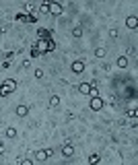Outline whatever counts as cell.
<instances>
[{"label": "cell", "mask_w": 138, "mask_h": 165, "mask_svg": "<svg viewBox=\"0 0 138 165\" xmlns=\"http://www.w3.org/2000/svg\"><path fill=\"white\" fill-rule=\"evenodd\" d=\"M62 4H58V2H49V15H54V17H60L62 15Z\"/></svg>", "instance_id": "obj_1"}, {"label": "cell", "mask_w": 138, "mask_h": 165, "mask_svg": "<svg viewBox=\"0 0 138 165\" xmlns=\"http://www.w3.org/2000/svg\"><path fill=\"white\" fill-rule=\"evenodd\" d=\"M91 110L93 111L103 110V99H101V97H91Z\"/></svg>", "instance_id": "obj_2"}, {"label": "cell", "mask_w": 138, "mask_h": 165, "mask_svg": "<svg viewBox=\"0 0 138 165\" xmlns=\"http://www.w3.org/2000/svg\"><path fill=\"white\" fill-rule=\"evenodd\" d=\"M70 68H72V72H76V75H80V72L84 70V62H83V60H74Z\"/></svg>", "instance_id": "obj_3"}, {"label": "cell", "mask_w": 138, "mask_h": 165, "mask_svg": "<svg viewBox=\"0 0 138 165\" xmlns=\"http://www.w3.org/2000/svg\"><path fill=\"white\" fill-rule=\"evenodd\" d=\"M35 50L39 52V54H45V52H48V41L37 39V44H35Z\"/></svg>", "instance_id": "obj_4"}, {"label": "cell", "mask_w": 138, "mask_h": 165, "mask_svg": "<svg viewBox=\"0 0 138 165\" xmlns=\"http://www.w3.org/2000/svg\"><path fill=\"white\" fill-rule=\"evenodd\" d=\"M37 35H39V39H43V41H49V39H52V33H49L48 29H43V27L37 31Z\"/></svg>", "instance_id": "obj_5"}, {"label": "cell", "mask_w": 138, "mask_h": 165, "mask_svg": "<svg viewBox=\"0 0 138 165\" xmlns=\"http://www.w3.org/2000/svg\"><path fill=\"white\" fill-rule=\"evenodd\" d=\"M79 91L83 93V95H89V93H91V83H80V85H79Z\"/></svg>", "instance_id": "obj_6"}, {"label": "cell", "mask_w": 138, "mask_h": 165, "mask_svg": "<svg viewBox=\"0 0 138 165\" xmlns=\"http://www.w3.org/2000/svg\"><path fill=\"white\" fill-rule=\"evenodd\" d=\"M62 155H64V157H72L74 155L72 145H64V147H62Z\"/></svg>", "instance_id": "obj_7"}, {"label": "cell", "mask_w": 138, "mask_h": 165, "mask_svg": "<svg viewBox=\"0 0 138 165\" xmlns=\"http://www.w3.org/2000/svg\"><path fill=\"white\" fill-rule=\"evenodd\" d=\"M27 114H29V107H27V105H19V107H17V116H19V118H25Z\"/></svg>", "instance_id": "obj_8"}, {"label": "cell", "mask_w": 138, "mask_h": 165, "mask_svg": "<svg viewBox=\"0 0 138 165\" xmlns=\"http://www.w3.org/2000/svg\"><path fill=\"white\" fill-rule=\"evenodd\" d=\"M2 85L8 87L10 91H15V89H17V80H15V79H6V80H2Z\"/></svg>", "instance_id": "obj_9"}, {"label": "cell", "mask_w": 138, "mask_h": 165, "mask_svg": "<svg viewBox=\"0 0 138 165\" xmlns=\"http://www.w3.org/2000/svg\"><path fill=\"white\" fill-rule=\"evenodd\" d=\"M118 68H128V56H120L118 58Z\"/></svg>", "instance_id": "obj_10"}, {"label": "cell", "mask_w": 138, "mask_h": 165, "mask_svg": "<svg viewBox=\"0 0 138 165\" xmlns=\"http://www.w3.org/2000/svg\"><path fill=\"white\" fill-rule=\"evenodd\" d=\"M136 25H138L136 17H128V19H126V27H128V29H134Z\"/></svg>", "instance_id": "obj_11"}, {"label": "cell", "mask_w": 138, "mask_h": 165, "mask_svg": "<svg viewBox=\"0 0 138 165\" xmlns=\"http://www.w3.org/2000/svg\"><path fill=\"white\" fill-rule=\"evenodd\" d=\"M58 105H60V97L52 95V97H49V107H58Z\"/></svg>", "instance_id": "obj_12"}, {"label": "cell", "mask_w": 138, "mask_h": 165, "mask_svg": "<svg viewBox=\"0 0 138 165\" xmlns=\"http://www.w3.org/2000/svg\"><path fill=\"white\" fill-rule=\"evenodd\" d=\"M35 157H37L39 161H45V159H48V153H45V149H41V151H37V153H35Z\"/></svg>", "instance_id": "obj_13"}, {"label": "cell", "mask_w": 138, "mask_h": 165, "mask_svg": "<svg viewBox=\"0 0 138 165\" xmlns=\"http://www.w3.org/2000/svg\"><path fill=\"white\" fill-rule=\"evenodd\" d=\"M13 91L8 89V87H4V85H0V97H6V95H10Z\"/></svg>", "instance_id": "obj_14"}, {"label": "cell", "mask_w": 138, "mask_h": 165, "mask_svg": "<svg viewBox=\"0 0 138 165\" xmlns=\"http://www.w3.org/2000/svg\"><path fill=\"white\" fill-rule=\"evenodd\" d=\"M80 35H83V27H74V29H72V37H76V39H79Z\"/></svg>", "instance_id": "obj_15"}, {"label": "cell", "mask_w": 138, "mask_h": 165, "mask_svg": "<svg viewBox=\"0 0 138 165\" xmlns=\"http://www.w3.org/2000/svg\"><path fill=\"white\" fill-rule=\"evenodd\" d=\"M99 161H101V157H99V155H91V157H89V163H91V165H97Z\"/></svg>", "instance_id": "obj_16"}, {"label": "cell", "mask_w": 138, "mask_h": 165, "mask_svg": "<svg viewBox=\"0 0 138 165\" xmlns=\"http://www.w3.org/2000/svg\"><path fill=\"white\" fill-rule=\"evenodd\" d=\"M39 10H41V13H49V2H41Z\"/></svg>", "instance_id": "obj_17"}, {"label": "cell", "mask_w": 138, "mask_h": 165, "mask_svg": "<svg viewBox=\"0 0 138 165\" xmlns=\"http://www.w3.org/2000/svg\"><path fill=\"white\" fill-rule=\"evenodd\" d=\"M6 136H8V138H15L17 130H15V128H6Z\"/></svg>", "instance_id": "obj_18"}, {"label": "cell", "mask_w": 138, "mask_h": 165, "mask_svg": "<svg viewBox=\"0 0 138 165\" xmlns=\"http://www.w3.org/2000/svg\"><path fill=\"white\" fill-rule=\"evenodd\" d=\"M105 54H107V52H105L103 48H99V50H95V56H97V58H103Z\"/></svg>", "instance_id": "obj_19"}, {"label": "cell", "mask_w": 138, "mask_h": 165, "mask_svg": "<svg viewBox=\"0 0 138 165\" xmlns=\"http://www.w3.org/2000/svg\"><path fill=\"white\" fill-rule=\"evenodd\" d=\"M15 19H17V21H23V23H27V15H25V13H19Z\"/></svg>", "instance_id": "obj_20"}, {"label": "cell", "mask_w": 138, "mask_h": 165, "mask_svg": "<svg viewBox=\"0 0 138 165\" xmlns=\"http://www.w3.org/2000/svg\"><path fill=\"white\" fill-rule=\"evenodd\" d=\"M54 50H56V44L49 39V41H48V52H54Z\"/></svg>", "instance_id": "obj_21"}, {"label": "cell", "mask_w": 138, "mask_h": 165, "mask_svg": "<svg viewBox=\"0 0 138 165\" xmlns=\"http://www.w3.org/2000/svg\"><path fill=\"white\" fill-rule=\"evenodd\" d=\"M35 79H43V70H41V68L35 70Z\"/></svg>", "instance_id": "obj_22"}, {"label": "cell", "mask_w": 138, "mask_h": 165, "mask_svg": "<svg viewBox=\"0 0 138 165\" xmlns=\"http://www.w3.org/2000/svg\"><path fill=\"white\" fill-rule=\"evenodd\" d=\"M21 165H33V161H31V159H23V161H21Z\"/></svg>", "instance_id": "obj_23"}, {"label": "cell", "mask_w": 138, "mask_h": 165, "mask_svg": "<svg viewBox=\"0 0 138 165\" xmlns=\"http://www.w3.org/2000/svg\"><path fill=\"white\" fill-rule=\"evenodd\" d=\"M37 56H39V52H37V50L33 48V50H31V58H37Z\"/></svg>", "instance_id": "obj_24"}]
</instances>
